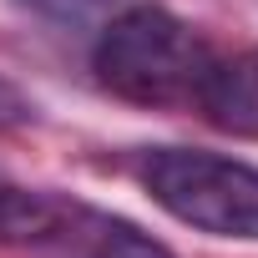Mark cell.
I'll use <instances>...</instances> for the list:
<instances>
[{
  "label": "cell",
  "mask_w": 258,
  "mask_h": 258,
  "mask_svg": "<svg viewBox=\"0 0 258 258\" xmlns=\"http://www.w3.org/2000/svg\"><path fill=\"white\" fill-rule=\"evenodd\" d=\"M213 61L208 36L152 0L116 11L91 51L96 81L132 106H198Z\"/></svg>",
  "instance_id": "6da1fadb"
},
{
  "label": "cell",
  "mask_w": 258,
  "mask_h": 258,
  "mask_svg": "<svg viewBox=\"0 0 258 258\" xmlns=\"http://www.w3.org/2000/svg\"><path fill=\"white\" fill-rule=\"evenodd\" d=\"M137 177L177 223L213 238L258 243V167L203 147H152L142 152Z\"/></svg>",
  "instance_id": "7a4b0ae2"
},
{
  "label": "cell",
  "mask_w": 258,
  "mask_h": 258,
  "mask_svg": "<svg viewBox=\"0 0 258 258\" xmlns=\"http://www.w3.org/2000/svg\"><path fill=\"white\" fill-rule=\"evenodd\" d=\"M0 238L46 248L56 258H172L167 243L116 213H101L61 192H26L11 182L0 192Z\"/></svg>",
  "instance_id": "3957f363"
},
{
  "label": "cell",
  "mask_w": 258,
  "mask_h": 258,
  "mask_svg": "<svg viewBox=\"0 0 258 258\" xmlns=\"http://www.w3.org/2000/svg\"><path fill=\"white\" fill-rule=\"evenodd\" d=\"M198 106H203V116L218 126V132L258 142V51L218 56L208 81H203Z\"/></svg>",
  "instance_id": "277c9868"
},
{
  "label": "cell",
  "mask_w": 258,
  "mask_h": 258,
  "mask_svg": "<svg viewBox=\"0 0 258 258\" xmlns=\"http://www.w3.org/2000/svg\"><path fill=\"white\" fill-rule=\"evenodd\" d=\"M21 6H31L36 16H51V21H96V16H116L126 6H137V0H21Z\"/></svg>",
  "instance_id": "5b68a950"
},
{
  "label": "cell",
  "mask_w": 258,
  "mask_h": 258,
  "mask_svg": "<svg viewBox=\"0 0 258 258\" xmlns=\"http://www.w3.org/2000/svg\"><path fill=\"white\" fill-rule=\"evenodd\" d=\"M21 116H26V101H21L6 81H0V121H21Z\"/></svg>",
  "instance_id": "8992f818"
},
{
  "label": "cell",
  "mask_w": 258,
  "mask_h": 258,
  "mask_svg": "<svg viewBox=\"0 0 258 258\" xmlns=\"http://www.w3.org/2000/svg\"><path fill=\"white\" fill-rule=\"evenodd\" d=\"M0 192H6V182H0Z\"/></svg>",
  "instance_id": "52a82bcc"
}]
</instances>
